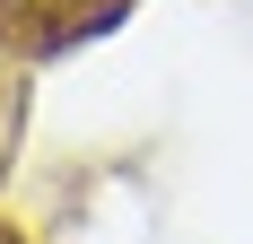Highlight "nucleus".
<instances>
[{
    "mask_svg": "<svg viewBox=\"0 0 253 244\" xmlns=\"http://www.w3.org/2000/svg\"><path fill=\"white\" fill-rule=\"evenodd\" d=\"M140 0H0V52L9 61H61V52H87L96 35L131 18Z\"/></svg>",
    "mask_w": 253,
    "mask_h": 244,
    "instance_id": "obj_1",
    "label": "nucleus"
},
{
    "mask_svg": "<svg viewBox=\"0 0 253 244\" xmlns=\"http://www.w3.org/2000/svg\"><path fill=\"white\" fill-rule=\"evenodd\" d=\"M26 114V87H18V61L0 52V157H9V122Z\"/></svg>",
    "mask_w": 253,
    "mask_h": 244,
    "instance_id": "obj_2",
    "label": "nucleus"
},
{
    "mask_svg": "<svg viewBox=\"0 0 253 244\" xmlns=\"http://www.w3.org/2000/svg\"><path fill=\"white\" fill-rule=\"evenodd\" d=\"M0 244H35V236H26V227L9 218V209H0Z\"/></svg>",
    "mask_w": 253,
    "mask_h": 244,
    "instance_id": "obj_3",
    "label": "nucleus"
}]
</instances>
